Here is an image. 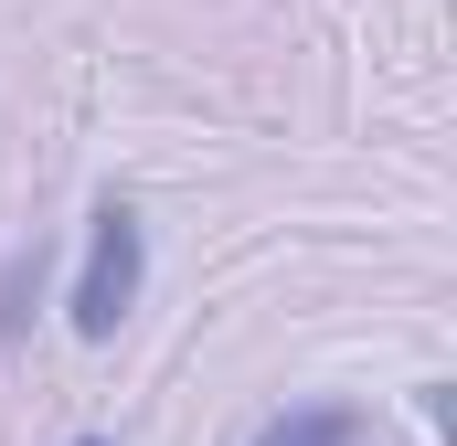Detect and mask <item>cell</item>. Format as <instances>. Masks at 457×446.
Returning a JSON list of instances; mask_svg holds the SVG:
<instances>
[{"label":"cell","mask_w":457,"mask_h":446,"mask_svg":"<svg viewBox=\"0 0 457 446\" xmlns=\"http://www.w3.org/2000/svg\"><path fill=\"white\" fill-rule=\"evenodd\" d=\"M138 277H149V234H138V213L128 202H96V223H86V277H75V330L86 340H117V319L138 309Z\"/></svg>","instance_id":"cell-1"},{"label":"cell","mask_w":457,"mask_h":446,"mask_svg":"<svg viewBox=\"0 0 457 446\" xmlns=\"http://www.w3.org/2000/svg\"><path fill=\"white\" fill-rule=\"evenodd\" d=\"M255 446H351V415L341 404H298V415H277Z\"/></svg>","instance_id":"cell-2"},{"label":"cell","mask_w":457,"mask_h":446,"mask_svg":"<svg viewBox=\"0 0 457 446\" xmlns=\"http://www.w3.org/2000/svg\"><path fill=\"white\" fill-rule=\"evenodd\" d=\"M86 446H96V436H86Z\"/></svg>","instance_id":"cell-3"}]
</instances>
